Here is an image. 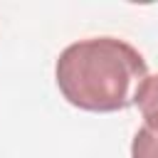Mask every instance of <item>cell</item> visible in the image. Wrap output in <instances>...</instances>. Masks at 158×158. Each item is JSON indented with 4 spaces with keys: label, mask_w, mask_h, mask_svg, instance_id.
Segmentation results:
<instances>
[{
    "label": "cell",
    "mask_w": 158,
    "mask_h": 158,
    "mask_svg": "<svg viewBox=\"0 0 158 158\" xmlns=\"http://www.w3.org/2000/svg\"><path fill=\"white\" fill-rule=\"evenodd\" d=\"M148 77L143 54L118 37H89L64 47L54 64V79L67 104L111 114L133 106L136 91Z\"/></svg>",
    "instance_id": "1"
},
{
    "label": "cell",
    "mask_w": 158,
    "mask_h": 158,
    "mask_svg": "<svg viewBox=\"0 0 158 158\" xmlns=\"http://www.w3.org/2000/svg\"><path fill=\"white\" fill-rule=\"evenodd\" d=\"M143 116V126L151 133H158V74H148L143 79V84L136 91V101H133Z\"/></svg>",
    "instance_id": "2"
},
{
    "label": "cell",
    "mask_w": 158,
    "mask_h": 158,
    "mask_svg": "<svg viewBox=\"0 0 158 158\" xmlns=\"http://www.w3.org/2000/svg\"><path fill=\"white\" fill-rule=\"evenodd\" d=\"M131 158H158V133L141 126L131 141Z\"/></svg>",
    "instance_id": "3"
}]
</instances>
